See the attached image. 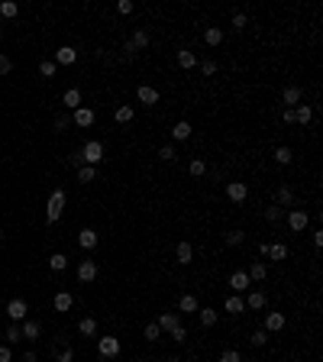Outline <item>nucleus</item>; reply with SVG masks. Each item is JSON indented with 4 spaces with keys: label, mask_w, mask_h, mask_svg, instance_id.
<instances>
[{
    "label": "nucleus",
    "mask_w": 323,
    "mask_h": 362,
    "mask_svg": "<svg viewBox=\"0 0 323 362\" xmlns=\"http://www.w3.org/2000/svg\"><path fill=\"white\" fill-rule=\"evenodd\" d=\"M246 194H249V188H246L243 181H226V197H229L233 204H243Z\"/></svg>",
    "instance_id": "nucleus-7"
},
{
    "label": "nucleus",
    "mask_w": 323,
    "mask_h": 362,
    "mask_svg": "<svg viewBox=\"0 0 323 362\" xmlns=\"http://www.w3.org/2000/svg\"><path fill=\"white\" fill-rule=\"evenodd\" d=\"M61 210H65V191H52L49 204H45V223H58Z\"/></svg>",
    "instance_id": "nucleus-1"
},
{
    "label": "nucleus",
    "mask_w": 323,
    "mask_h": 362,
    "mask_svg": "<svg viewBox=\"0 0 323 362\" xmlns=\"http://www.w3.org/2000/svg\"><path fill=\"white\" fill-rule=\"evenodd\" d=\"M204 172H207V165H204L201 159H194V162H191V175H194V178H201Z\"/></svg>",
    "instance_id": "nucleus-48"
},
{
    "label": "nucleus",
    "mask_w": 323,
    "mask_h": 362,
    "mask_svg": "<svg viewBox=\"0 0 323 362\" xmlns=\"http://www.w3.org/2000/svg\"><path fill=\"white\" fill-rule=\"evenodd\" d=\"M52 61H55V65H74V61H78V52H74L71 45H61Z\"/></svg>",
    "instance_id": "nucleus-13"
},
{
    "label": "nucleus",
    "mask_w": 323,
    "mask_h": 362,
    "mask_svg": "<svg viewBox=\"0 0 323 362\" xmlns=\"http://www.w3.org/2000/svg\"><path fill=\"white\" fill-rule=\"evenodd\" d=\"M81 159H84V165H91V168H97L101 165V159H104V146L97 142V139H91V142H84V149H81Z\"/></svg>",
    "instance_id": "nucleus-2"
},
{
    "label": "nucleus",
    "mask_w": 323,
    "mask_h": 362,
    "mask_svg": "<svg viewBox=\"0 0 323 362\" xmlns=\"http://www.w3.org/2000/svg\"><path fill=\"white\" fill-rule=\"evenodd\" d=\"M281 120H284V123H294V110H291V107H284V113H281Z\"/></svg>",
    "instance_id": "nucleus-56"
},
{
    "label": "nucleus",
    "mask_w": 323,
    "mask_h": 362,
    "mask_svg": "<svg viewBox=\"0 0 323 362\" xmlns=\"http://www.w3.org/2000/svg\"><path fill=\"white\" fill-rule=\"evenodd\" d=\"M278 217H281V207H278V204H275V207H265V220H268V223H275Z\"/></svg>",
    "instance_id": "nucleus-49"
},
{
    "label": "nucleus",
    "mask_w": 323,
    "mask_h": 362,
    "mask_svg": "<svg viewBox=\"0 0 323 362\" xmlns=\"http://www.w3.org/2000/svg\"><path fill=\"white\" fill-rule=\"evenodd\" d=\"M246 275H249V281H265V275H268L265 262H252V268H249Z\"/></svg>",
    "instance_id": "nucleus-24"
},
{
    "label": "nucleus",
    "mask_w": 323,
    "mask_h": 362,
    "mask_svg": "<svg viewBox=\"0 0 323 362\" xmlns=\"http://www.w3.org/2000/svg\"><path fill=\"white\" fill-rule=\"evenodd\" d=\"M39 71L45 75V78H52V75H55V71H58V65H55V61H52V58H42V65H39Z\"/></svg>",
    "instance_id": "nucleus-41"
},
{
    "label": "nucleus",
    "mask_w": 323,
    "mask_h": 362,
    "mask_svg": "<svg viewBox=\"0 0 323 362\" xmlns=\"http://www.w3.org/2000/svg\"><path fill=\"white\" fill-rule=\"evenodd\" d=\"M71 123H74V126H91V123H94V110H91V107H78V110H71Z\"/></svg>",
    "instance_id": "nucleus-11"
},
{
    "label": "nucleus",
    "mask_w": 323,
    "mask_h": 362,
    "mask_svg": "<svg viewBox=\"0 0 323 362\" xmlns=\"http://www.w3.org/2000/svg\"><path fill=\"white\" fill-rule=\"evenodd\" d=\"M307 223H310V213H307V210H291L288 213V227L294 230V233H304Z\"/></svg>",
    "instance_id": "nucleus-6"
},
{
    "label": "nucleus",
    "mask_w": 323,
    "mask_h": 362,
    "mask_svg": "<svg viewBox=\"0 0 323 362\" xmlns=\"http://www.w3.org/2000/svg\"><path fill=\"white\" fill-rule=\"evenodd\" d=\"M129 42H133V45H136V52H139V49H145V45H149V33H145V29H136Z\"/></svg>",
    "instance_id": "nucleus-33"
},
{
    "label": "nucleus",
    "mask_w": 323,
    "mask_h": 362,
    "mask_svg": "<svg viewBox=\"0 0 323 362\" xmlns=\"http://www.w3.org/2000/svg\"><path fill=\"white\" fill-rule=\"evenodd\" d=\"M78 243L84 246V249H94L97 246V230H91V227H84L81 233H78Z\"/></svg>",
    "instance_id": "nucleus-20"
},
{
    "label": "nucleus",
    "mask_w": 323,
    "mask_h": 362,
    "mask_svg": "<svg viewBox=\"0 0 323 362\" xmlns=\"http://www.w3.org/2000/svg\"><path fill=\"white\" fill-rule=\"evenodd\" d=\"M71 304H74L71 291H58L55 295V311H71Z\"/></svg>",
    "instance_id": "nucleus-25"
},
{
    "label": "nucleus",
    "mask_w": 323,
    "mask_h": 362,
    "mask_svg": "<svg viewBox=\"0 0 323 362\" xmlns=\"http://www.w3.org/2000/svg\"><path fill=\"white\" fill-rule=\"evenodd\" d=\"M201 71H204V75H217V61H213V58H204V61H201Z\"/></svg>",
    "instance_id": "nucleus-50"
},
{
    "label": "nucleus",
    "mask_w": 323,
    "mask_h": 362,
    "mask_svg": "<svg viewBox=\"0 0 323 362\" xmlns=\"http://www.w3.org/2000/svg\"><path fill=\"white\" fill-rule=\"evenodd\" d=\"M158 327H162V333H172L175 327H181V320H178V314L175 311H165V314H158Z\"/></svg>",
    "instance_id": "nucleus-9"
},
{
    "label": "nucleus",
    "mask_w": 323,
    "mask_h": 362,
    "mask_svg": "<svg viewBox=\"0 0 323 362\" xmlns=\"http://www.w3.org/2000/svg\"><path fill=\"white\" fill-rule=\"evenodd\" d=\"M78 330H81L84 336H97V320H94V317H84V320L78 323Z\"/></svg>",
    "instance_id": "nucleus-31"
},
{
    "label": "nucleus",
    "mask_w": 323,
    "mask_h": 362,
    "mask_svg": "<svg viewBox=\"0 0 323 362\" xmlns=\"http://www.w3.org/2000/svg\"><path fill=\"white\" fill-rule=\"evenodd\" d=\"M136 97L145 104V107H152V104H158V91L155 88H149V84H142L139 91H136Z\"/></svg>",
    "instance_id": "nucleus-17"
},
{
    "label": "nucleus",
    "mask_w": 323,
    "mask_h": 362,
    "mask_svg": "<svg viewBox=\"0 0 323 362\" xmlns=\"http://www.w3.org/2000/svg\"><path fill=\"white\" fill-rule=\"evenodd\" d=\"M249 340H252V346H265V343H268V333H265V330H256Z\"/></svg>",
    "instance_id": "nucleus-45"
},
{
    "label": "nucleus",
    "mask_w": 323,
    "mask_h": 362,
    "mask_svg": "<svg viewBox=\"0 0 323 362\" xmlns=\"http://www.w3.org/2000/svg\"><path fill=\"white\" fill-rule=\"evenodd\" d=\"M268 256H272V259H288V246H284V243H272V246H268Z\"/></svg>",
    "instance_id": "nucleus-32"
},
{
    "label": "nucleus",
    "mask_w": 323,
    "mask_h": 362,
    "mask_svg": "<svg viewBox=\"0 0 323 362\" xmlns=\"http://www.w3.org/2000/svg\"><path fill=\"white\" fill-rule=\"evenodd\" d=\"M13 71V61H10V55H4L0 52V75H10Z\"/></svg>",
    "instance_id": "nucleus-46"
},
{
    "label": "nucleus",
    "mask_w": 323,
    "mask_h": 362,
    "mask_svg": "<svg viewBox=\"0 0 323 362\" xmlns=\"http://www.w3.org/2000/svg\"><path fill=\"white\" fill-rule=\"evenodd\" d=\"M123 55L133 58V55H136V45H133V42H123Z\"/></svg>",
    "instance_id": "nucleus-55"
},
{
    "label": "nucleus",
    "mask_w": 323,
    "mask_h": 362,
    "mask_svg": "<svg viewBox=\"0 0 323 362\" xmlns=\"http://www.w3.org/2000/svg\"><path fill=\"white\" fill-rule=\"evenodd\" d=\"M55 362H74L71 346H61V349H55Z\"/></svg>",
    "instance_id": "nucleus-39"
},
{
    "label": "nucleus",
    "mask_w": 323,
    "mask_h": 362,
    "mask_svg": "<svg viewBox=\"0 0 323 362\" xmlns=\"http://www.w3.org/2000/svg\"><path fill=\"white\" fill-rule=\"evenodd\" d=\"M78 278L81 281H94L97 278V262L94 259H84L81 265H78Z\"/></svg>",
    "instance_id": "nucleus-14"
},
{
    "label": "nucleus",
    "mask_w": 323,
    "mask_h": 362,
    "mask_svg": "<svg viewBox=\"0 0 323 362\" xmlns=\"http://www.w3.org/2000/svg\"><path fill=\"white\" fill-rule=\"evenodd\" d=\"M191 133H194V126H191L188 120H178V123H175V126H172V136H175V139H178V142L191 139Z\"/></svg>",
    "instance_id": "nucleus-15"
},
{
    "label": "nucleus",
    "mask_w": 323,
    "mask_h": 362,
    "mask_svg": "<svg viewBox=\"0 0 323 362\" xmlns=\"http://www.w3.org/2000/svg\"><path fill=\"white\" fill-rule=\"evenodd\" d=\"M133 117H136V110H133V107H129V104L117 107V113H113V120H117L120 126H123V123H133Z\"/></svg>",
    "instance_id": "nucleus-23"
},
{
    "label": "nucleus",
    "mask_w": 323,
    "mask_h": 362,
    "mask_svg": "<svg viewBox=\"0 0 323 362\" xmlns=\"http://www.w3.org/2000/svg\"><path fill=\"white\" fill-rule=\"evenodd\" d=\"M301 97H304V94H301V88H294V84H288V88L281 91V104H288L291 110H294V107L301 104Z\"/></svg>",
    "instance_id": "nucleus-12"
},
{
    "label": "nucleus",
    "mask_w": 323,
    "mask_h": 362,
    "mask_svg": "<svg viewBox=\"0 0 323 362\" xmlns=\"http://www.w3.org/2000/svg\"><path fill=\"white\" fill-rule=\"evenodd\" d=\"M175 259H178V265H191V262H194V246L191 243H178L175 246Z\"/></svg>",
    "instance_id": "nucleus-10"
},
{
    "label": "nucleus",
    "mask_w": 323,
    "mask_h": 362,
    "mask_svg": "<svg viewBox=\"0 0 323 362\" xmlns=\"http://www.w3.org/2000/svg\"><path fill=\"white\" fill-rule=\"evenodd\" d=\"M0 240H4V230H0Z\"/></svg>",
    "instance_id": "nucleus-59"
},
{
    "label": "nucleus",
    "mask_w": 323,
    "mask_h": 362,
    "mask_svg": "<svg viewBox=\"0 0 323 362\" xmlns=\"http://www.w3.org/2000/svg\"><path fill=\"white\" fill-rule=\"evenodd\" d=\"M17 13H20V7L13 4V0H4V4H0V17L10 20V17H17Z\"/></svg>",
    "instance_id": "nucleus-36"
},
{
    "label": "nucleus",
    "mask_w": 323,
    "mask_h": 362,
    "mask_svg": "<svg viewBox=\"0 0 323 362\" xmlns=\"http://www.w3.org/2000/svg\"><path fill=\"white\" fill-rule=\"evenodd\" d=\"M97 352H101L104 359L120 356V340H117V336H101V340H97Z\"/></svg>",
    "instance_id": "nucleus-3"
},
{
    "label": "nucleus",
    "mask_w": 323,
    "mask_h": 362,
    "mask_svg": "<svg viewBox=\"0 0 323 362\" xmlns=\"http://www.w3.org/2000/svg\"><path fill=\"white\" fill-rule=\"evenodd\" d=\"M265 301H268V298L262 295V291H249V298H246V307H249V311H262Z\"/></svg>",
    "instance_id": "nucleus-21"
},
{
    "label": "nucleus",
    "mask_w": 323,
    "mask_h": 362,
    "mask_svg": "<svg viewBox=\"0 0 323 362\" xmlns=\"http://www.w3.org/2000/svg\"><path fill=\"white\" fill-rule=\"evenodd\" d=\"M284 323H288V320H284V314L281 311H268L265 314V333H281V330H284Z\"/></svg>",
    "instance_id": "nucleus-5"
},
{
    "label": "nucleus",
    "mask_w": 323,
    "mask_h": 362,
    "mask_svg": "<svg viewBox=\"0 0 323 362\" xmlns=\"http://www.w3.org/2000/svg\"><path fill=\"white\" fill-rule=\"evenodd\" d=\"M178 65H181V68H194V65H197V55H194L191 49H181V52H178Z\"/></svg>",
    "instance_id": "nucleus-29"
},
{
    "label": "nucleus",
    "mask_w": 323,
    "mask_h": 362,
    "mask_svg": "<svg viewBox=\"0 0 323 362\" xmlns=\"http://www.w3.org/2000/svg\"><path fill=\"white\" fill-rule=\"evenodd\" d=\"M243 311H246V301L239 295H229L226 298V314H243Z\"/></svg>",
    "instance_id": "nucleus-26"
},
{
    "label": "nucleus",
    "mask_w": 323,
    "mask_h": 362,
    "mask_svg": "<svg viewBox=\"0 0 323 362\" xmlns=\"http://www.w3.org/2000/svg\"><path fill=\"white\" fill-rule=\"evenodd\" d=\"M158 336H162V327H158L155 320H149V323H145V340H158Z\"/></svg>",
    "instance_id": "nucleus-40"
},
{
    "label": "nucleus",
    "mask_w": 323,
    "mask_h": 362,
    "mask_svg": "<svg viewBox=\"0 0 323 362\" xmlns=\"http://www.w3.org/2000/svg\"><path fill=\"white\" fill-rule=\"evenodd\" d=\"M49 265L55 268V272H65V268H68V256H65V252H55V256L49 259Z\"/></svg>",
    "instance_id": "nucleus-34"
},
{
    "label": "nucleus",
    "mask_w": 323,
    "mask_h": 362,
    "mask_svg": "<svg viewBox=\"0 0 323 362\" xmlns=\"http://www.w3.org/2000/svg\"><path fill=\"white\" fill-rule=\"evenodd\" d=\"M158 159H162V162H175V159H178L175 146H162V149H158Z\"/></svg>",
    "instance_id": "nucleus-42"
},
{
    "label": "nucleus",
    "mask_w": 323,
    "mask_h": 362,
    "mask_svg": "<svg viewBox=\"0 0 323 362\" xmlns=\"http://www.w3.org/2000/svg\"><path fill=\"white\" fill-rule=\"evenodd\" d=\"M220 362H243V356H239V352H236V349H223Z\"/></svg>",
    "instance_id": "nucleus-47"
},
{
    "label": "nucleus",
    "mask_w": 323,
    "mask_h": 362,
    "mask_svg": "<svg viewBox=\"0 0 323 362\" xmlns=\"http://www.w3.org/2000/svg\"><path fill=\"white\" fill-rule=\"evenodd\" d=\"M243 240H246L243 230H229V233H226V246H239Z\"/></svg>",
    "instance_id": "nucleus-43"
},
{
    "label": "nucleus",
    "mask_w": 323,
    "mask_h": 362,
    "mask_svg": "<svg viewBox=\"0 0 323 362\" xmlns=\"http://www.w3.org/2000/svg\"><path fill=\"white\" fill-rule=\"evenodd\" d=\"M94 175H97V168H91V165H81L78 168V181L81 184H91V181H94Z\"/></svg>",
    "instance_id": "nucleus-35"
},
{
    "label": "nucleus",
    "mask_w": 323,
    "mask_h": 362,
    "mask_svg": "<svg viewBox=\"0 0 323 362\" xmlns=\"http://www.w3.org/2000/svg\"><path fill=\"white\" fill-rule=\"evenodd\" d=\"M197 314H201V323H204V327H217V311H213V307H201V311H197Z\"/></svg>",
    "instance_id": "nucleus-27"
},
{
    "label": "nucleus",
    "mask_w": 323,
    "mask_h": 362,
    "mask_svg": "<svg viewBox=\"0 0 323 362\" xmlns=\"http://www.w3.org/2000/svg\"><path fill=\"white\" fill-rule=\"evenodd\" d=\"M246 26H249L246 13H233V29H246Z\"/></svg>",
    "instance_id": "nucleus-51"
},
{
    "label": "nucleus",
    "mask_w": 323,
    "mask_h": 362,
    "mask_svg": "<svg viewBox=\"0 0 323 362\" xmlns=\"http://www.w3.org/2000/svg\"><path fill=\"white\" fill-rule=\"evenodd\" d=\"M165 362H181V359H175V356H172V359H165Z\"/></svg>",
    "instance_id": "nucleus-58"
},
{
    "label": "nucleus",
    "mask_w": 323,
    "mask_h": 362,
    "mask_svg": "<svg viewBox=\"0 0 323 362\" xmlns=\"http://www.w3.org/2000/svg\"><path fill=\"white\" fill-rule=\"evenodd\" d=\"M0 362H13V352H10V346H0Z\"/></svg>",
    "instance_id": "nucleus-54"
},
{
    "label": "nucleus",
    "mask_w": 323,
    "mask_h": 362,
    "mask_svg": "<svg viewBox=\"0 0 323 362\" xmlns=\"http://www.w3.org/2000/svg\"><path fill=\"white\" fill-rule=\"evenodd\" d=\"M178 311H181V314H197V311H201V304H197V298H194V295H181Z\"/></svg>",
    "instance_id": "nucleus-18"
},
{
    "label": "nucleus",
    "mask_w": 323,
    "mask_h": 362,
    "mask_svg": "<svg viewBox=\"0 0 323 362\" xmlns=\"http://www.w3.org/2000/svg\"><path fill=\"white\" fill-rule=\"evenodd\" d=\"M204 42H207V45H220V42H223V29H220V26H210V29L204 33Z\"/></svg>",
    "instance_id": "nucleus-28"
},
{
    "label": "nucleus",
    "mask_w": 323,
    "mask_h": 362,
    "mask_svg": "<svg viewBox=\"0 0 323 362\" xmlns=\"http://www.w3.org/2000/svg\"><path fill=\"white\" fill-rule=\"evenodd\" d=\"M20 362H39V356H36L33 349H29V352H23V359H20Z\"/></svg>",
    "instance_id": "nucleus-57"
},
{
    "label": "nucleus",
    "mask_w": 323,
    "mask_h": 362,
    "mask_svg": "<svg viewBox=\"0 0 323 362\" xmlns=\"http://www.w3.org/2000/svg\"><path fill=\"white\" fill-rule=\"evenodd\" d=\"M310 120H313V107H307V104L294 107V123H301V126H307Z\"/></svg>",
    "instance_id": "nucleus-22"
},
{
    "label": "nucleus",
    "mask_w": 323,
    "mask_h": 362,
    "mask_svg": "<svg viewBox=\"0 0 323 362\" xmlns=\"http://www.w3.org/2000/svg\"><path fill=\"white\" fill-rule=\"evenodd\" d=\"M291 159H294V152H291L288 146H278V149H275V162H278V165H291Z\"/></svg>",
    "instance_id": "nucleus-30"
},
{
    "label": "nucleus",
    "mask_w": 323,
    "mask_h": 362,
    "mask_svg": "<svg viewBox=\"0 0 323 362\" xmlns=\"http://www.w3.org/2000/svg\"><path fill=\"white\" fill-rule=\"evenodd\" d=\"M249 275H246V272H233V275H229V288H233L236 291V295H239V291H249Z\"/></svg>",
    "instance_id": "nucleus-16"
},
{
    "label": "nucleus",
    "mask_w": 323,
    "mask_h": 362,
    "mask_svg": "<svg viewBox=\"0 0 323 362\" xmlns=\"http://www.w3.org/2000/svg\"><path fill=\"white\" fill-rule=\"evenodd\" d=\"M291 201H294V194H291V188H288V184H281V188H278V204H281V207H288Z\"/></svg>",
    "instance_id": "nucleus-38"
},
{
    "label": "nucleus",
    "mask_w": 323,
    "mask_h": 362,
    "mask_svg": "<svg viewBox=\"0 0 323 362\" xmlns=\"http://www.w3.org/2000/svg\"><path fill=\"white\" fill-rule=\"evenodd\" d=\"M68 126H71V117H65V113L55 117V129H68Z\"/></svg>",
    "instance_id": "nucleus-53"
},
{
    "label": "nucleus",
    "mask_w": 323,
    "mask_h": 362,
    "mask_svg": "<svg viewBox=\"0 0 323 362\" xmlns=\"http://www.w3.org/2000/svg\"><path fill=\"white\" fill-rule=\"evenodd\" d=\"M20 333H23V340H26V343H36V340H39V336H42V327H39V323H36V320H23Z\"/></svg>",
    "instance_id": "nucleus-8"
},
{
    "label": "nucleus",
    "mask_w": 323,
    "mask_h": 362,
    "mask_svg": "<svg viewBox=\"0 0 323 362\" xmlns=\"http://www.w3.org/2000/svg\"><path fill=\"white\" fill-rule=\"evenodd\" d=\"M23 340V333H20V323H10V327H7V343H20Z\"/></svg>",
    "instance_id": "nucleus-37"
},
{
    "label": "nucleus",
    "mask_w": 323,
    "mask_h": 362,
    "mask_svg": "<svg viewBox=\"0 0 323 362\" xmlns=\"http://www.w3.org/2000/svg\"><path fill=\"white\" fill-rule=\"evenodd\" d=\"M61 104H65L68 110H78V107H81V91L78 88H68L65 97H61Z\"/></svg>",
    "instance_id": "nucleus-19"
},
{
    "label": "nucleus",
    "mask_w": 323,
    "mask_h": 362,
    "mask_svg": "<svg viewBox=\"0 0 323 362\" xmlns=\"http://www.w3.org/2000/svg\"><path fill=\"white\" fill-rule=\"evenodd\" d=\"M133 10H136V7H133V0H117V13H120V17H129Z\"/></svg>",
    "instance_id": "nucleus-44"
},
{
    "label": "nucleus",
    "mask_w": 323,
    "mask_h": 362,
    "mask_svg": "<svg viewBox=\"0 0 323 362\" xmlns=\"http://www.w3.org/2000/svg\"><path fill=\"white\" fill-rule=\"evenodd\" d=\"M172 336H175V343H184V340H188V330H184V327H175Z\"/></svg>",
    "instance_id": "nucleus-52"
},
{
    "label": "nucleus",
    "mask_w": 323,
    "mask_h": 362,
    "mask_svg": "<svg viewBox=\"0 0 323 362\" xmlns=\"http://www.w3.org/2000/svg\"><path fill=\"white\" fill-rule=\"evenodd\" d=\"M26 314H29V304L23 301V298H13L10 304H7V317H10L13 323H20V320H26Z\"/></svg>",
    "instance_id": "nucleus-4"
}]
</instances>
